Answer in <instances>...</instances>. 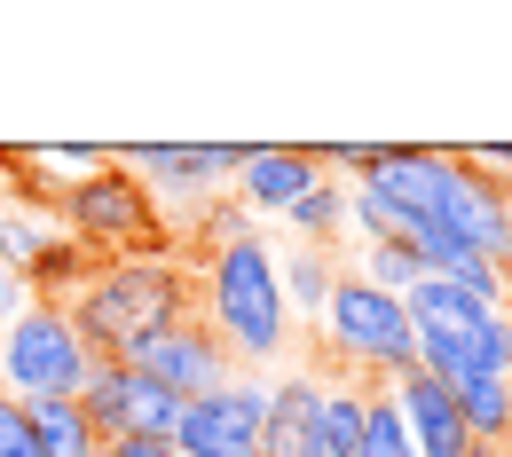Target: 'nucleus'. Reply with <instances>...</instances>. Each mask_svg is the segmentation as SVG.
Returning a JSON list of instances; mask_svg holds the SVG:
<instances>
[{"label":"nucleus","instance_id":"bb28decb","mask_svg":"<svg viewBox=\"0 0 512 457\" xmlns=\"http://www.w3.org/2000/svg\"><path fill=\"white\" fill-rule=\"evenodd\" d=\"M465 457H497V442H473V450H465Z\"/></svg>","mask_w":512,"mask_h":457},{"label":"nucleus","instance_id":"1a4fd4ad","mask_svg":"<svg viewBox=\"0 0 512 457\" xmlns=\"http://www.w3.org/2000/svg\"><path fill=\"white\" fill-rule=\"evenodd\" d=\"M71 402L87 410V426H95L103 450L111 442H174V426H182V402L166 387H150L142 371H127V363H95Z\"/></svg>","mask_w":512,"mask_h":457},{"label":"nucleus","instance_id":"f257e3e1","mask_svg":"<svg viewBox=\"0 0 512 457\" xmlns=\"http://www.w3.org/2000/svg\"><path fill=\"white\" fill-rule=\"evenodd\" d=\"M197 316L229 347V363H276V355H284L292 308H284L276 253H268L260 229H245V221H221V229H213L205 284H197Z\"/></svg>","mask_w":512,"mask_h":457},{"label":"nucleus","instance_id":"a211bd4d","mask_svg":"<svg viewBox=\"0 0 512 457\" xmlns=\"http://www.w3.org/2000/svg\"><path fill=\"white\" fill-rule=\"evenodd\" d=\"M32 442H40V457H103L79 402H32Z\"/></svg>","mask_w":512,"mask_h":457},{"label":"nucleus","instance_id":"423d86ee","mask_svg":"<svg viewBox=\"0 0 512 457\" xmlns=\"http://www.w3.org/2000/svg\"><path fill=\"white\" fill-rule=\"evenodd\" d=\"M87 371H95V355L71 331L64 300H24V316L0 331V387L16 402H71L87 387Z\"/></svg>","mask_w":512,"mask_h":457},{"label":"nucleus","instance_id":"f8f14e48","mask_svg":"<svg viewBox=\"0 0 512 457\" xmlns=\"http://www.w3.org/2000/svg\"><path fill=\"white\" fill-rule=\"evenodd\" d=\"M386 394H394V418H402V434H410V450L418 457H465L473 450V426L457 418V402H449V387L434 379V371H394L386 379Z\"/></svg>","mask_w":512,"mask_h":457},{"label":"nucleus","instance_id":"dca6fc26","mask_svg":"<svg viewBox=\"0 0 512 457\" xmlns=\"http://www.w3.org/2000/svg\"><path fill=\"white\" fill-rule=\"evenodd\" d=\"M371 394L363 379H323V402H316V457H355L363 442V418H371Z\"/></svg>","mask_w":512,"mask_h":457},{"label":"nucleus","instance_id":"5701e85b","mask_svg":"<svg viewBox=\"0 0 512 457\" xmlns=\"http://www.w3.org/2000/svg\"><path fill=\"white\" fill-rule=\"evenodd\" d=\"M379 150H386V142H323L316 166H323V174H347V182H363V174L379 166Z\"/></svg>","mask_w":512,"mask_h":457},{"label":"nucleus","instance_id":"f03ea898","mask_svg":"<svg viewBox=\"0 0 512 457\" xmlns=\"http://www.w3.org/2000/svg\"><path fill=\"white\" fill-rule=\"evenodd\" d=\"M64 316L95 363H127L142 339L197 316V284L182 276V261H95L71 284Z\"/></svg>","mask_w":512,"mask_h":457},{"label":"nucleus","instance_id":"39448f33","mask_svg":"<svg viewBox=\"0 0 512 457\" xmlns=\"http://www.w3.org/2000/svg\"><path fill=\"white\" fill-rule=\"evenodd\" d=\"M316 331H323V347L347 363V379H363V387H386L394 371L418 363L402 300H394V292H371V284L347 276V268H339V284H331V300H323Z\"/></svg>","mask_w":512,"mask_h":457},{"label":"nucleus","instance_id":"9d476101","mask_svg":"<svg viewBox=\"0 0 512 457\" xmlns=\"http://www.w3.org/2000/svg\"><path fill=\"white\" fill-rule=\"evenodd\" d=\"M127 371H142L150 387H166L174 402H197V394H213V387L237 379L229 347L205 331V316H182V324H166L158 339H142V347L127 355Z\"/></svg>","mask_w":512,"mask_h":457},{"label":"nucleus","instance_id":"412c9836","mask_svg":"<svg viewBox=\"0 0 512 457\" xmlns=\"http://www.w3.org/2000/svg\"><path fill=\"white\" fill-rule=\"evenodd\" d=\"M355 457H418L410 450V434H402V418H394V394H371V418H363V442H355Z\"/></svg>","mask_w":512,"mask_h":457},{"label":"nucleus","instance_id":"9b49d317","mask_svg":"<svg viewBox=\"0 0 512 457\" xmlns=\"http://www.w3.org/2000/svg\"><path fill=\"white\" fill-rule=\"evenodd\" d=\"M260 410H268V379H229V387L182 402L174 450L182 457H260Z\"/></svg>","mask_w":512,"mask_h":457},{"label":"nucleus","instance_id":"20e7f679","mask_svg":"<svg viewBox=\"0 0 512 457\" xmlns=\"http://www.w3.org/2000/svg\"><path fill=\"white\" fill-rule=\"evenodd\" d=\"M56 221L87 261H174L166 245V213L150 205V190L134 182L127 166H95L56 190Z\"/></svg>","mask_w":512,"mask_h":457},{"label":"nucleus","instance_id":"b1692460","mask_svg":"<svg viewBox=\"0 0 512 457\" xmlns=\"http://www.w3.org/2000/svg\"><path fill=\"white\" fill-rule=\"evenodd\" d=\"M24 300H32V284H24L16 268L0 261V331H8V324H16V316H24Z\"/></svg>","mask_w":512,"mask_h":457},{"label":"nucleus","instance_id":"6ab92c4d","mask_svg":"<svg viewBox=\"0 0 512 457\" xmlns=\"http://www.w3.org/2000/svg\"><path fill=\"white\" fill-rule=\"evenodd\" d=\"M284 221L300 229V245H331V237L347 229V182H331V174H323V182L300 197V205H292Z\"/></svg>","mask_w":512,"mask_h":457},{"label":"nucleus","instance_id":"ddd939ff","mask_svg":"<svg viewBox=\"0 0 512 457\" xmlns=\"http://www.w3.org/2000/svg\"><path fill=\"white\" fill-rule=\"evenodd\" d=\"M323 182L316 150H300V142H245V166H237V205H253V213H292L300 197Z\"/></svg>","mask_w":512,"mask_h":457},{"label":"nucleus","instance_id":"6e6552de","mask_svg":"<svg viewBox=\"0 0 512 457\" xmlns=\"http://www.w3.org/2000/svg\"><path fill=\"white\" fill-rule=\"evenodd\" d=\"M111 166H127L134 182L150 190V205L166 213V205H205V197H221L237 182V166H245V142H127V150H111Z\"/></svg>","mask_w":512,"mask_h":457},{"label":"nucleus","instance_id":"7ed1b4c3","mask_svg":"<svg viewBox=\"0 0 512 457\" xmlns=\"http://www.w3.org/2000/svg\"><path fill=\"white\" fill-rule=\"evenodd\" d=\"M402 316H410V347H418V371L434 379H465V371H489L512 379V316L457 292L442 276H418L402 292Z\"/></svg>","mask_w":512,"mask_h":457},{"label":"nucleus","instance_id":"f3484780","mask_svg":"<svg viewBox=\"0 0 512 457\" xmlns=\"http://www.w3.org/2000/svg\"><path fill=\"white\" fill-rule=\"evenodd\" d=\"M276 284H284V308H292V316H323V300H331V284H339L331 245H292V253L276 261Z\"/></svg>","mask_w":512,"mask_h":457},{"label":"nucleus","instance_id":"4468645a","mask_svg":"<svg viewBox=\"0 0 512 457\" xmlns=\"http://www.w3.org/2000/svg\"><path fill=\"white\" fill-rule=\"evenodd\" d=\"M316 371H284L268 379V410H260V457H316Z\"/></svg>","mask_w":512,"mask_h":457},{"label":"nucleus","instance_id":"cd10ccee","mask_svg":"<svg viewBox=\"0 0 512 457\" xmlns=\"http://www.w3.org/2000/svg\"><path fill=\"white\" fill-rule=\"evenodd\" d=\"M497 457H512V434H505V442H497Z\"/></svg>","mask_w":512,"mask_h":457},{"label":"nucleus","instance_id":"c85d7f7f","mask_svg":"<svg viewBox=\"0 0 512 457\" xmlns=\"http://www.w3.org/2000/svg\"><path fill=\"white\" fill-rule=\"evenodd\" d=\"M505 316H512V276H505Z\"/></svg>","mask_w":512,"mask_h":457},{"label":"nucleus","instance_id":"a878e982","mask_svg":"<svg viewBox=\"0 0 512 457\" xmlns=\"http://www.w3.org/2000/svg\"><path fill=\"white\" fill-rule=\"evenodd\" d=\"M473 166H489V174H512V142H489V150H465Z\"/></svg>","mask_w":512,"mask_h":457},{"label":"nucleus","instance_id":"2eb2a0df","mask_svg":"<svg viewBox=\"0 0 512 457\" xmlns=\"http://www.w3.org/2000/svg\"><path fill=\"white\" fill-rule=\"evenodd\" d=\"M56 245H64L56 197H48V190H32V174H24L16 190H0V261L24 276V268L40 261V253H56Z\"/></svg>","mask_w":512,"mask_h":457},{"label":"nucleus","instance_id":"aec40b11","mask_svg":"<svg viewBox=\"0 0 512 457\" xmlns=\"http://www.w3.org/2000/svg\"><path fill=\"white\" fill-rule=\"evenodd\" d=\"M347 276H363L371 292H394V300H402V292H410V284H418L426 268H418V253H410V245H363Z\"/></svg>","mask_w":512,"mask_h":457},{"label":"nucleus","instance_id":"393cba45","mask_svg":"<svg viewBox=\"0 0 512 457\" xmlns=\"http://www.w3.org/2000/svg\"><path fill=\"white\" fill-rule=\"evenodd\" d=\"M103 457H182V450H174V442H111Z\"/></svg>","mask_w":512,"mask_h":457},{"label":"nucleus","instance_id":"0eeeda50","mask_svg":"<svg viewBox=\"0 0 512 457\" xmlns=\"http://www.w3.org/2000/svg\"><path fill=\"white\" fill-rule=\"evenodd\" d=\"M418 237H449L473 261H489L497 276H512V182H497L489 166H473L465 150H449L434 229H418Z\"/></svg>","mask_w":512,"mask_h":457},{"label":"nucleus","instance_id":"4be33fe9","mask_svg":"<svg viewBox=\"0 0 512 457\" xmlns=\"http://www.w3.org/2000/svg\"><path fill=\"white\" fill-rule=\"evenodd\" d=\"M0 457H40V442H32V402H16L8 387H0Z\"/></svg>","mask_w":512,"mask_h":457}]
</instances>
